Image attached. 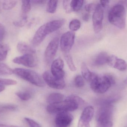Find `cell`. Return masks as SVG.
I'll return each instance as SVG.
<instances>
[{
	"instance_id": "23",
	"label": "cell",
	"mask_w": 127,
	"mask_h": 127,
	"mask_svg": "<svg viewBox=\"0 0 127 127\" xmlns=\"http://www.w3.org/2000/svg\"><path fill=\"white\" fill-rule=\"evenodd\" d=\"M64 56L69 68L71 71L74 72L76 71L77 68L74 64L73 59L71 55L69 54V53L64 54Z\"/></svg>"
},
{
	"instance_id": "13",
	"label": "cell",
	"mask_w": 127,
	"mask_h": 127,
	"mask_svg": "<svg viewBox=\"0 0 127 127\" xmlns=\"http://www.w3.org/2000/svg\"><path fill=\"white\" fill-rule=\"evenodd\" d=\"M107 64L109 66L122 71H125L127 68L126 61L114 55L109 56Z\"/></svg>"
},
{
	"instance_id": "26",
	"label": "cell",
	"mask_w": 127,
	"mask_h": 127,
	"mask_svg": "<svg viewBox=\"0 0 127 127\" xmlns=\"http://www.w3.org/2000/svg\"><path fill=\"white\" fill-rule=\"evenodd\" d=\"M16 95L22 100L27 101L31 99L32 94L28 91L18 92L16 93Z\"/></svg>"
},
{
	"instance_id": "33",
	"label": "cell",
	"mask_w": 127,
	"mask_h": 127,
	"mask_svg": "<svg viewBox=\"0 0 127 127\" xmlns=\"http://www.w3.org/2000/svg\"><path fill=\"white\" fill-rule=\"evenodd\" d=\"M27 16H23V18L21 20L18 21H15L13 22V24L16 27H22L27 22Z\"/></svg>"
},
{
	"instance_id": "34",
	"label": "cell",
	"mask_w": 127,
	"mask_h": 127,
	"mask_svg": "<svg viewBox=\"0 0 127 127\" xmlns=\"http://www.w3.org/2000/svg\"><path fill=\"white\" fill-rule=\"evenodd\" d=\"M97 4L94 3L88 4L85 6L84 7L85 10L88 13L91 12L92 11H95Z\"/></svg>"
},
{
	"instance_id": "6",
	"label": "cell",
	"mask_w": 127,
	"mask_h": 127,
	"mask_svg": "<svg viewBox=\"0 0 127 127\" xmlns=\"http://www.w3.org/2000/svg\"><path fill=\"white\" fill-rule=\"evenodd\" d=\"M75 34L73 31L66 32L61 37L60 45L64 54L69 53L74 42Z\"/></svg>"
},
{
	"instance_id": "30",
	"label": "cell",
	"mask_w": 127,
	"mask_h": 127,
	"mask_svg": "<svg viewBox=\"0 0 127 127\" xmlns=\"http://www.w3.org/2000/svg\"><path fill=\"white\" fill-rule=\"evenodd\" d=\"M74 83L76 86L78 88H82L85 85L84 80L81 75H77L75 77L74 79Z\"/></svg>"
},
{
	"instance_id": "11",
	"label": "cell",
	"mask_w": 127,
	"mask_h": 127,
	"mask_svg": "<svg viewBox=\"0 0 127 127\" xmlns=\"http://www.w3.org/2000/svg\"><path fill=\"white\" fill-rule=\"evenodd\" d=\"M14 63L23 65L29 68H33L37 65V60L32 54H24L13 60Z\"/></svg>"
},
{
	"instance_id": "37",
	"label": "cell",
	"mask_w": 127,
	"mask_h": 127,
	"mask_svg": "<svg viewBox=\"0 0 127 127\" xmlns=\"http://www.w3.org/2000/svg\"><path fill=\"white\" fill-rule=\"evenodd\" d=\"M77 127H90V123L79 119Z\"/></svg>"
},
{
	"instance_id": "32",
	"label": "cell",
	"mask_w": 127,
	"mask_h": 127,
	"mask_svg": "<svg viewBox=\"0 0 127 127\" xmlns=\"http://www.w3.org/2000/svg\"><path fill=\"white\" fill-rule=\"evenodd\" d=\"M25 120L28 124L30 127H41L38 123L31 119L25 118Z\"/></svg>"
},
{
	"instance_id": "31",
	"label": "cell",
	"mask_w": 127,
	"mask_h": 127,
	"mask_svg": "<svg viewBox=\"0 0 127 127\" xmlns=\"http://www.w3.org/2000/svg\"><path fill=\"white\" fill-rule=\"evenodd\" d=\"M16 84H17V82L14 80L0 78V85H16Z\"/></svg>"
},
{
	"instance_id": "14",
	"label": "cell",
	"mask_w": 127,
	"mask_h": 127,
	"mask_svg": "<svg viewBox=\"0 0 127 127\" xmlns=\"http://www.w3.org/2000/svg\"><path fill=\"white\" fill-rule=\"evenodd\" d=\"M48 35L45 30V24L41 26L37 30L32 40L33 45L34 47L38 46L44 41Z\"/></svg>"
},
{
	"instance_id": "41",
	"label": "cell",
	"mask_w": 127,
	"mask_h": 127,
	"mask_svg": "<svg viewBox=\"0 0 127 127\" xmlns=\"http://www.w3.org/2000/svg\"><path fill=\"white\" fill-rule=\"evenodd\" d=\"M0 127H19L13 125H7L0 124Z\"/></svg>"
},
{
	"instance_id": "2",
	"label": "cell",
	"mask_w": 127,
	"mask_h": 127,
	"mask_svg": "<svg viewBox=\"0 0 127 127\" xmlns=\"http://www.w3.org/2000/svg\"><path fill=\"white\" fill-rule=\"evenodd\" d=\"M90 83V87L93 91L98 94H103L115 84V81L110 75L98 76L95 74Z\"/></svg>"
},
{
	"instance_id": "43",
	"label": "cell",
	"mask_w": 127,
	"mask_h": 127,
	"mask_svg": "<svg viewBox=\"0 0 127 127\" xmlns=\"http://www.w3.org/2000/svg\"><path fill=\"white\" fill-rule=\"evenodd\" d=\"M124 83L126 84H127V77L126 78V79L125 80Z\"/></svg>"
},
{
	"instance_id": "19",
	"label": "cell",
	"mask_w": 127,
	"mask_h": 127,
	"mask_svg": "<svg viewBox=\"0 0 127 127\" xmlns=\"http://www.w3.org/2000/svg\"><path fill=\"white\" fill-rule=\"evenodd\" d=\"M81 73L83 78L87 81L91 82L95 74L91 72L88 68L86 64L85 63H83L81 66Z\"/></svg>"
},
{
	"instance_id": "24",
	"label": "cell",
	"mask_w": 127,
	"mask_h": 127,
	"mask_svg": "<svg viewBox=\"0 0 127 127\" xmlns=\"http://www.w3.org/2000/svg\"><path fill=\"white\" fill-rule=\"evenodd\" d=\"M58 3L57 0L49 1L47 5V12L51 13H55L57 8Z\"/></svg>"
},
{
	"instance_id": "35",
	"label": "cell",
	"mask_w": 127,
	"mask_h": 127,
	"mask_svg": "<svg viewBox=\"0 0 127 127\" xmlns=\"http://www.w3.org/2000/svg\"><path fill=\"white\" fill-rule=\"evenodd\" d=\"M70 0L63 1L64 8L67 13H70L72 11L70 6Z\"/></svg>"
},
{
	"instance_id": "25",
	"label": "cell",
	"mask_w": 127,
	"mask_h": 127,
	"mask_svg": "<svg viewBox=\"0 0 127 127\" xmlns=\"http://www.w3.org/2000/svg\"><path fill=\"white\" fill-rule=\"evenodd\" d=\"M13 74V71L6 64L0 63V75H9Z\"/></svg>"
},
{
	"instance_id": "17",
	"label": "cell",
	"mask_w": 127,
	"mask_h": 127,
	"mask_svg": "<svg viewBox=\"0 0 127 127\" xmlns=\"http://www.w3.org/2000/svg\"><path fill=\"white\" fill-rule=\"evenodd\" d=\"M17 49L19 52L24 54H32L36 53V50L24 42H19L17 44Z\"/></svg>"
},
{
	"instance_id": "12",
	"label": "cell",
	"mask_w": 127,
	"mask_h": 127,
	"mask_svg": "<svg viewBox=\"0 0 127 127\" xmlns=\"http://www.w3.org/2000/svg\"><path fill=\"white\" fill-rule=\"evenodd\" d=\"M64 63L62 59L58 58L54 60L51 68V72L54 77L59 79H64L65 72L63 69Z\"/></svg>"
},
{
	"instance_id": "7",
	"label": "cell",
	"mask_w": 127,
	"mask_h": 127,
	"mask_svg": "<svg viewBox=\"0 0 127 127\" xmlns=\"http://www.w3.org/2000/svg\"><path fill=\"white\" fill-rule=\"evenodd\" d=\"M44 81L51 88L56 89H63L65 86L64 79L56 78L51 74V72L46 71L42 75Z\"/></svg>"
},
{
	"instance_id": "1",
	"label": "cell",
	"mask_w": 127,
	"mask_h": 127,
	"mask_svg": "<svg viewBox=\"0 0 127 127\" xmlns=\"http://www.w3.org/2000/svg\"><path fill=\"white\" fill-rule=\"evenodd\" d=\"M85 104V101L81 98L75 95H71L62 101L49 104L47 110L50 113H58L62 112H72L77 109Z\"/></svg>"
},
{
	"instance_id": "22",
	"label": "cell",
	"mask_w": 127,
	"mask_h": 127,
	"mask_svg": "<svg viewBox=\"0 0 127 127\" xmlns=\"http://www.w3.org/2000/svg\"><path fill=\"white\" fill-rule=\"evenodd\" d=\"M84 1L82 0H73L70 1V6L72 11L77 12L81 9Z\"/></svg>"
},
{
	"instance_id": "21",
	"label": "cell",
	"mask_w": 127,
	"mask_h": 127,
	"mask_svg": "<svg viewBox=\"0 0 127 127\" xmlns=\"http://www.w3.org/2000/svg\"><path fill=\"white\" fill-rule=\"evenodd\" d=\"M9 50V46L6 44H0V62L6 58Z\"/></svg>"
},
{
	"instance_id": "29",
	"label": "cell",
	"mask_w": 127,
	"mask_h": 127,
	"mask_svg": "<svg viewBox=\"0 0 127 127\" xmlns=\"http://www.w3.org/2000/svg\"><path fill=\"white\" fill-rule=\"evenodd\" d=\"M31 9V1L22 0V10L24 14L28 13Z\"/></svg>"
},
{
	"instance_id": "44",
	"label": "cell",
	"mask_w": 127,
	"mask_h": 127,
	"mask_svg": "<svg viewBox=\"0 0 127 127\" xmlns=\"http://www.w3.org/2000/svg\"></svg>"
},
{
	"instance_id": "16",
	"label": "cell",
	"mask_w": 127,
	"mask_h": 127,
	"mask_svg": "<svg viewBox=\"0 0 127 127\" xmlns=\"http://www.w3.org/2000/svg\"><path fill=\"white\" fill-rule=\"evenodd\" d=\"M94 113L95 110L92 106L86 107L83 111L80 119L90 123L94 116Z\"/></svg>"
},
{
	"instance_id": "39",
	"label": "cell",
	"mask_w": 127,
	"mask_h": 127,
	"mask_svg": "<svg viewBox=\"0 0 127 127\" xmlns=\"http://www.w3.org/2000/svg\"><path fill=\"white\" fill-rule=\"evenodd\" d=\"M90 15L89 13H85L84 14L83 16V20L85 21H88L89 20Z\"/></svg>"
},
{
	"instance_id": "36",
	"label": "cell",
	"mask_w": 127,
	"mask_h": 127,
	"mask_svg": "<svg viewBox=\"0 0 127 127\" xmlns=\"http://www.w3.org/2000/svg\"><path fill=\"white\" fill-rule=\"evenodd\" d=\"M5 28L4 26L0 23V42H2L4 37Z\"/></svg>"
},
{
	"instance_id": "3",
	"label": "cell",
	"mask_w": 127,
	"mask_h": 127,
	"mask_svg": "<svg viewBox=\"0 0 127 127\" xmlns=\"http://www.w3.org/2000/svg\"><path fill=\"white\" fill-rule=\"evenodd\" d=\"M126 10L122 4H118L113 7L109 12L108 19L112 24L120 29L126 26Z\"/></svg>"
},
{
	"instance_id": "10",
	"label": "cell",
	"mask_w": 127,
	"mask_h": 127,
	"mask_svg": "<svg viewBox=\"0 0 127 127\" xmlns=\"http://www.w3.org/2000/svg\"><path fill=\"white\" fill-rule=\"evenodd\" d=\"M73 116L68 112H62L57 113L55 119L56 127H68L73 121Z\"/></svg>"
},
{
	"instance_id": "15",
	"label": "cell",
	"mask_w": 127,
	"mask_h": 127,
	"mask_svg": "<svg viewBox=\"0 0 127 127\" xmlns=\"http://www.w3.org/2000/svg\"><path fill=\"white\" fill-rule=\"evenodd\" d=\"M64 21L62 19L54 20L45 24V30L48 34L53 33L60 28L64 24Z\"/></svg>"
},
{
	"instance_id": "40",
	"label": "cell",
	"mask_w": 127,
	"mask_h": 127,
	"mask_svg": "<svg viewBox=\"0 0 127 127\" xmlns=\"http://www.w3.org/2000/svg\"><path fill=\"white\" fill-rule=\"evenodd\" d=\"M32 2L35 4H40L44 3L46 2L45 0H35L32 1Z\"/></svg>"
},
{
	"instance_id": "20",
	"label": "cell",
	"mask_w": 127,
	"mask_h": 127,
	"mask_svg": "<svg viewBox=\"0 0 127 127\" xmlns=\"http://www.w3.org/2000/svg\"><path fill=\"white\" fill-rule=\"evenodd\" d=\"M64 95L60 93H53L48 97L47 102L49 104L59 103L63 101Z\"/></svg>"
},
{
	"instance_id": "38",
	"label": "cell",
	"mask_w": 127,
	"mask_h": 127,
	"mask_svg": "<svg viewBox=\"0 0 127 127\" xmlns=\"http://www.w3.org/2000/svg\"><path fill=\"white\" fill-rule=\"evenodd\" d=\"M100 2L101 6L103 7H106L109 3V0H101Z\"/></svg>"
},
{
	"instance_id": "18",
	"label": "cell",
	"mask_w": 127,
	"mask_h": 127,
	"mask_svg": "<svg viewBox=\"0 0 127 127\" xmlns=\"http://www.w3.org/2000/svg\"><path fill=\"white\" fill-rule=\"evenodd\" d=\"M109 56L106 52H100L97 55L95 59L94 64L95 65L99 66L107 64Z\"/></svg>"
},
{
	"instance_id": "28",
	"label": "cell",
	"mask_w": 127,
	"mask_h": 127,
	"mask_svg": "<svg viewBox=\"0 0 127 127\" xmlns=\"http://www.w3.org/2000/svg\"><path fill=\"white\" fill-rule=\"evenodd\" d=\"M81 22L77 19L72 20L69 24V28L72 31H76L80 29L81 27Z\"/></svg>"
},
{
	"instance_id": "27",
	"label": "cell",
	"mask_w": 127,
	"mask_h": 127,
	"mask_svg": "<svg viewBox=\"0 0 127 127\" xmlns=\"http://www.w3.org/2000/svg\"><path fill=\"white\" fill-rule=\"evenodd\" d=\"M17 3L16 0H4L2 4V6L4 9L10 10L15 7Z\"/></svg>"
},
{
	"instance_id": "9",
	"label": "cell",
	"mask_w": 127,
	"mask_h": 127,
	"mask_svg": "<svg viewBox=\"0 0 127 127\" xmlns=\"http://www.w3.org/2000/svg\"><path fill=\"white\" fill-rule=\"evenodd\" d=\"M59 44V39L54 38L48 44L45 52V60L47 65L52 62L56 54Z\"/></svg>"
},
{
	"instance_id": "8",
	"label": "cell",
	"mask_w": 127,
	"mask_h": 127,
	"mask_svg": "<svg viewBox=\"0 0 127 127\" xmlns=\"http://www.w3.org/2000/svg\"><path fill=\"white\" fill-rule=\"evenodd\" d=\"M103 16V7L100 4H98L94 11L92 17L93 28L95 33H98L102 30Z\"/></svg>"
},
{
	"instance_id": "4",
	"label": "cell",
	"mask_w": 127,
	"mask_h": 127,
	"mask_svg": "<svg viewBox=\"0 0 127 127\" xmlns=\"http://www.w3.org/2000/svg\"><path fill=\"white\" fill-rule=\"evenodd\" d=\"M114 108L111 104H104L98 111L96 115L97 127H112Z\"/></svg>"
},
{
	"instance_id": "42",
	"label": "cell",
	"mask_w": 127,
	"mask_h": 127,
	"mask_svg": "<svg viewBox=\"0 0 127 127\" xmlns=\"http://www.w3.org/2000/svg\"><path fill=\"white\" fill-rule=\"evenodd\" d=\"M5 86H4L0 85V92L3 91L5 89Z\"/></svg>"
},
{
	"instance_id": "5",
	"label": "cell",
	"mask_w": 127,
	"mask_h": 127,
	"mask_svg": "<svg viewBox=\"0 0 127 127\" xmlns=\"http://www.w3.org/2000/svg\"><path fill=\"white\" fill-rule=\"evenodd\" d=\"M13 71V74L36 86L44 87L45 85L44 80L38 73L32 70L17 68Z\"/></svg>"
}]
</instances>
